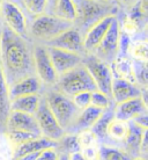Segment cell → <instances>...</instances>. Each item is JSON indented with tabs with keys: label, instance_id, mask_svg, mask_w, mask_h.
<instances>
[{
	"label": "cell",
	"instance_id": "obj_7",
	"mask_svg": "<svg viewBox=\"0 0 148 160\" xmlns=\"http://www.w3.org/2000/svg\"><path fill=\"white\" fill-rule=\"evenodd\" d=\"M0 23L16 35L28 38L29 20L14 0H2L0 7Z\"/></svg>",
	"mask_w": 148,
	"mask_h": 160
},
{
	"label": "cell",
	"instance_id": "obj_25",
	"mask_svg": "<svg viewBox=\"0 0 148 160\" xmlns=\"http://www.w3.org/2000/svg\"><path fill=\"white\" fill-rule=\"evenodd\" d=\"M128 132V122H124L120 120H113L110 122L107 130V144L110 145L111 143H117V144L122 145L123 142L125 140Z\"/></svg>",
	"mask_w": 148,
	"mask_h": 160
},
{
	"label": "cell",
	"instance_id": "obj_40",
	"mask_svg": "<svg viewBox=\"0 0 148 160\" xmlns=\"http://www.w3.org/2000/svg\"><path fill=\"white\" fill-rule=\"evenodd\" d=\"M139 0H116V4L119 8V12H127Z\"/></svg>",
	"mask_w": 148,
	"mask_h": 160
},
{
	"label": "cell",
	"instance_id": "obj_3",
	"mask_svg": "<svg viewBox=\"0 0 148 160\" xmlns=\"http://www.w3.org/2000/svg\"><path fill=\"white\" fill-rule=\"evenodd\" d=\"M72 26L73 23L71 22L61 20L49 13H44L29 20L27 36L32 43L45 45Z\"/></svg>",
	"mask_w": 148,
	"mask_h": 160
},
{
	"label": "cell",
	"instance_id": "obj_11",
	"mask_svg": "<svg viewBox=\"0 0 148 160\" xmlns=\"http://www.w3.org/2000/svg\"><path fill=\"white\" fill-rule=\"evenodd\" d=\"M46 49H48L50 59H51L52 65L56 70L58 77L63 76L66 72L82 64V59H84L82 55L66 51L63 49L53 48V47H46Z\"/></svg>",
	"mask_w": 148,
	"mask_h": 160
},
{
	"label": "cell",
	"instance_id": "obj_9",
	"mask_svg": "<svg viewBox=\"0 0 148 160\" xmlns=\"http://www.w3.org/2000/svg\"><path fill=\"white\" fill-rule=\"evenodd\" d=\"M35 117H36L37 124L40 128L41 136L57 142L65 135V130L59 125L58 121L56 120L55 115L50 110L42 94H41V100L37 110L35 112Z\"/></svg>",
	"mask_w": 148,
	"mask_h": 160
},
{
	"label": "cell",
	"instance_id": "obj_19",
	"mask_svg": "<svg viewBox=\"0 0 148 160\" xmlns=\"http://www.w3.org/2000/svg\"><path fill=\"white\" fill-rule=\"evenodd\" d=\"M56 140H52L46 138V137L40 136L35 138V139L29 140V142L24 143V144H21L19 146H16V148H14V150H13V159L21 158V157L29 154V153L41 152V151H43L45 148H56Z\"/></svg>",
	"mask_w": 148,
	"mask_h": 160
},
{
	"label": "cell",
	"instance_id": "obj_23",
	"mask_svg": "<svg viewBox=\"0 0 148 160\" xmlns=\"http://www.w3.org/2000/svg\"><path fill=\"white\" fill-rule=\"evenodd\" d=\"M110 66L113 78L125 79L136 84L134 73H133V60L128 56H117V58L112 62Z\"/></svg>",
	"mask_w": 148,
	"mask_h": 160
},
{
	"label": "cell",
	"instance_id": "obj_34",
	"mask_svg": "<svg viewBox=\"0 0 148 160\" xmlns=\"http://www.w3.org/2000/svg\"><path fill=\"white\" fill-rule=\"evenodd\" d=\"M111 104H113L111 98L107 94L100 92L98 89H95L90 93V106H94L96 108H100L102 110L108 109Z\"/></svg>",
	"mask_w": 148,
	"mask_h": 160
},
{
	"label": "cell",
	"instance_id": "obj_26",
	"mask_svg": "<svg viewBox=\"0 0 148 160\" xmlns=\"http://www.w3.org/2000/svg\"><path fill=\"white\" fill-rule=\"evenodd\" d=\"M113 106H115V103L111 104L108 109L103 110V112L101 114V116L98 117V120L95 122V124L90 129L96 135L98 142H102V144H107V130H108L110 122L115 118Z\"/></svg>",
	"mask_w": 148,
	"mask_h": 160
},
{
	"label": "cell",
	"instance_id": "obj_16",
	"mask_svg": "<svg viewBox=\"0 0 148 160\" xmlns=\"http://www.w3.org/2000/svg\"><path fill=\"white\" fill-rule=\"evenodd\" d=\"M102 112H103L102 109L96 108L94 106H88L87 108L79 110L71 125L65 130V133L78 135L81 131L90 130L93 125L95 124V122L98 120V117L101 116Z\"/></svg>",
	"mask_w": 148,
	"mask_h": 160
},
{
	"label": "cell",
	"instance_id": "obj_45",
	"mask_svg": "<svg viewBox=\"0 0 148 160\" xmlns=\"http://www.w3.org/2000/svg\"><path fill=\"white\" fill-rule=\"evenodd\" d=\"M1 2H2V0H0V7H1Z\"/></svg>",
	"mask_w": 148,
	"mask_h": 160
},
{
	"label": "cell",
	"instance_id": "obj_5",
	"mask_svg": "<svg viewBox=\"0 0 148 160\" xmlns=\"http://www.w3.org/2000/svg\"><path fill=\"white\" fill-rule=\"evenodd\" d=\"M41 94L45 99L49 108L55 115L59 125L66 130L73 122L76 114L79 112L73 103L72 99L57 91L55 87L44 88Z\"/></svg>",
	"mask_w": 148,
	"mask_h": 160
},
{
	"label": "cell",
	"instance_id": "obj_33",
	"mask_svg": "<svg viewBox=\"0 0 148 160\" xmlns=\"http://www.w3.org/2000/svg\"><path fill=\"white\" fill-rule=\"evenodd\" d=\"M76 137H78V143H79L80 150L100 146V142L97 139L96 135L92 130H84V131L79 132Z\"/></svg>",
	"mask_w": 148,
	"mask_h": 160
},
{
	"label": "cell",
	"instance_id": "obj_8",
	"mask_svg": "<svg viewBox=\"0 0 148 160\" xmlns=\"http://www.w3.org/2000/svg\"><path fill=\"white\" fill-rule=\"evenodd\" d=\"M32 59H34V71L35 76L40 79L44 88H51L56 85L58 74L52 65L49 56L48 49L44 44L34 43L32 45Z\"/></svg>",
	"mask_w": 148,
	"mask_h": 160
},
{
	"label": "cell",
	"instance_id": "obj_24",
	"mask_svg": "<svg viewBox=\"0 0 148 160\" xmlns=\"http://www.w3.org/2000/svg\"><path fill=\"white\" fill-rule=\"evenodd\" d=\"M41 100V94L19 96L11 100V112H20L26 114L35 115L38 103Z\"/></svg>",
	"mask_w": 148,
	"mask_h": 160
},
{
	"label": "cell",
	"instance_id": "obj_35",
	"mask_svg": "<svg viewBox=\"0 0 148 160\" xmlns=\"http://www.w3.org/2000/svg\"><path fill=\"white\" fill-rule=\"evenodd\" d=\"M14 148L5 133H0V160H12Z\"/></svg>",
	"mask_w": 148,
	"mask_h": 160
},
{
	"label": "cell",
	"instance_id": "obj_15",
	"mask_svg": "<svg viewBox=\"0 0 148 160\" xmlns=\"http://www.w3.org/2000/svg\"><path fill=\"white\" fill-rule=\"evenodd\" d=\"M147 89H141L139 86L134 82H131L128 80L120 79V78H113L111 84V98L112 102L120 103L130 99L139 98L142 95V92Z\"/></svg>",
	"mask_w": 148,
	"mask_h": 160
},
{
	"label": "cell",
	"instance_id": "obj_39",
	"mask_svg": "<svg viewBox=\"0 0 148 160\" xmlns=\"http://www.w3.org/2000/svg\"><path fill=\"white\" fill-rule=\"evenodd\" d=\"M147 153H148V131H146L142 133V137H141V142H140V146H139V157L141 158H147Z\"/></svg>",
	"mask_w": 148,
	"mask_h": 160
},
{
	"label": "cell",
	"instance_id": "obj_20",
	"mask_svg": "<svg viewBox=\"0 0 148 160\" xmlns=\"http://www.w3.org/2000/svg\"><path fill=\"white\" fill-rule=\"evenodd\" d=\"M147 129H144L136 125L134 122L130 121L128 122V132L127 136L125 138V140L123 142V148H122L127 156H130L131 158H136L139 157V146H140L141 137L142 133L146 131Z\"/></svg>",
	"mask_w": 148,
	"mask_h": 160
},
{
	"label": "cell",
	"instance_id": "obj_41",
	"mask_svg": "<svg viewBox=\"0 0 148 160\" xmlns=\"http://www.w3.org/2000/svg\"><path fill=\"white\" fill-rule=\"evenodd\" d=\"M132 122H134L136 125H139V127H141V128L147 129L148 128V115H147V112L139 115V116L136 117L134 120H132Z\"/></svg>",
	"mask_w": 148,
	"mask_h": 160
},
{
	"label": "cell",
	"instance_id": "obj_43",
	"mask_svg": "<svg viewBox=\"0 0 148 160\" xmlns=\"http://www.w3.org/2000/svg\"><path fill=\"white\" fill-rule=\"evenodd\" d=\"M57 160H69L68 159V154H64V153H59L58 159Z\"/></svg>",
	"mask_w": 148,
	"mask_h": 160
},
{
	"label": "cell",
	"instance_id": "obj_21",
	"mask_svg": "<svg viewBox=\"0 0 148 160\" xmlns=\"http://www.w3.org/2000/svg\"><path fill=\"white\" fill-rule=\"evenodd\" d=\"M46 13L71 23H74L76 18V9L73 0H53Z\"/></svg>",
	"mask_w": 148,
	"mask_h": 160
},
{
	"label": "cell",
	"instance_id": "obj_27",
	"mask_svg": "<svg viewBox=\"0 0 148 160\" xmlns=\"http://www.w3.org/2000/svg\"><path fill=\"white\" fill-rule=\"evenodd\" d=\"M14 1L22 8L28 20L48 12V0H14Z\"/></svg>",
	"mask_w": 148,
	"mask_h": 160
},
{
	"label": "cell",
	"instance_id": "obj_18",
	"mask_svg": "<svg viewBox=\"0 0 148 160\" xmlns=\"http://www.w3.org/2000/svg\"><path fill=\"white\" fill-rule=\"evenodd\" d=\"M9 98L11 100L19 96L31 95V94H41L43 91V85L35 74L26 77L23 79L17 80L16 82L8 86Z\"/></svg>",
	"mask_w": 148,
	"mask_h": 160
},
{
	"label": "cell",
	"instance_id": "obj_12",
	"mask_svg": "<svg viewBox=\"0 0 148 160\" xmlns=\"http://www.w3.org/2000/svg\"><path fill=\"white\" fill-rule=\"evenodd\" d=\"M46 47H53V48L63 49L66 51H71L79 55H84V34L72 26L71 28L66 29L60 35L55 37L49 43L45 44Z\"/></svg>",
	"mask_w": 148,
	"mask_h": 160
},
{
	"label": "cell",
	"instance_id": "obj_31",
	"mask_svg": "<svg viewBox=\"0 0 148 160\" xmlns=\"http://www.w3.org/2000/svg\"><path fill=\"white\" fill-rule=\"evenodd\" d=\"M5 135H6L7 139L9 140V143L12 144L13 148H16L19 145L27 143L29 140L40 137L38 135H35V133L27 131H21V130H7L5 132Z\"/></svg>",
	"mask_w": 148,
	"mask_h": 160
},
{
	"label": "cell",
	"instance_id": "obj_22",
	"mask_svg": "<svg viewBox=\"0 0 148 160\" xmlns=\"http://www.w3.org/2000/svg\"><path fill=\"white\" fill-rule=\"evenodd\" d=\"M11 112V98L9 89L0 68V133L6 132L8 115Z\"/></svg>",
	"mask_w": 148,
	"mask_h": 160
},
{
	"label": "cell",
	"instance_id": "obj_42",
	"mask_svg": "<svg viewBox=\"0 0 148 160\" xmlns=\"http://www.w3.org/2000/svg\"><path fill=\"white\" fill-rule=\"evenodd\" d=\"M68 159L69 160H87L82 156V153L80 151H78V152H73L71 154H68Z\"/></svg>",
	"mask_w": 148,
	"mask_h": 160
},
{
	"label": "cell",
	"instance_id": "obj_30",
	"mask_svg": "<svg viewBox=\"0 0 148 160\" xmlns=\"http://www.w3.org/2000/svg\"><path fill=\"white\" fill-rule=\"evenodd\" d=\"M132 158L127 156L126 153L116 146L110 145H100L98 151V160H131Z\"/></svg>",
	"mask_w": 148,
	"mask_h": 160
},
{
	"label": "cell",
	"instance_id": "obj_1",
	"mask_svg": "<svg viewBox=\"0 0 148 160\" xmlns=\"http://www.w3.org/2000/svg\"><path fill=\"white\" fill-rule=\"evenodd\" d=\"M31 41L21 37L0 23V68L8 86L35 74Z\"/></svg>",
	"mask_w": 148,
	"mask_h": 160
},
{
	"label": "cell",
	"instance_id": "obj_36",
	"mask_svg": "<svg viewBox=\"0 0 148 160\" xmlns=\"http://www.w3.org/2000/svg\"><path fill=\"white\" fill-rule=\"evenodd\" d=\"M90 93L92 92H81L71 98L78 110H82L90 106Z\"/></svg>",
	"mask_w": 148,
	"mask_h": 160
},
{
	"label": "cell",
	"instance_id": "obj_28",
	"mask_svg": "<svg viewBox=\"0 0 148 160\" xmlns=\"http://www.w3.org/2000/svg\"><path fill=\"white\" fill-rule=\"evenodd\" d=\"M128 57L134 62L147 63L148 60V43L146 36L136 37L131 41L128 48Z\"/></svg>",
	"mask_w": 148,
	"mask_h": 160
},
{
	"label": "cell",
	"instance_id": "obj_13",
	"mask_svg": "<svg viewBox=\"0 0 148 160\" xmlns=\"http://www.w3.org/2000/svg\"><path fill=\"white\" fill-rule=\"evenodd\" d=\"M117 15H108L101 19L89 27L84 34V55L86 53H93L94 50L97 48L102 38L104 37L105 32H108L109 27L111 26L112 21L115 20Z\"/></svg>",
	"mask_w": 148,
	"mask_h": 160
},
{
	"label": "cell",
	"instance_id": "obj_32",
	"mask_svg": "<svg viewBox=\"0 0 148 160\" xmlns=\"http://www.w3.org/2000/svg\"><path fill=\"white\" fill-rule=\"evenodd\" d=\"M133 73L136 84L141 89H147L148 84V72H147V63H140L133 60Z\"/></svg>",
	"mask_w": 148,
	"mask_h": 160
},
{
	"label": "cell",
	"instance_id": "obj_6",
	"mask_svg": "<svg viewBox=\"0 0 148 160\" xmlns=\"http://www.w3.org/2000/svg\"><path fill=\"white\" fill-rule=\"evenodd\" d=\"M82 64L92 77L96 89L110 96L111 94V84L113 80V74L110 64L97 58L93 53L84 55Z\"/></svg>",
	"mask_w": 148,
	"mask_h": 160
},
{
	"label": "cell",
	"instance_id": "obj_38",
	"mask_svg": "<svg viewBox=\"0 0 148 160\" xmlns=\"http://www.w3.org/2000/svg\"><path fill=\"white\" fill-rule=\"evenodd\" d=\"M98 151H100V146L80 150V152L82 153V156L87 160H98Z\"/></svg>",
	"mask_w": 148,
	"mask_h": 160
},
{
	"label": "cell",
	"instance_id": "obj_37",
	"mask_svg": "<svg viewBox=\"0 0 148 160\" xmlns=\"http://www.w3.org/2000/svg\"><path fill=\"white\" fill-rule=\"evenodd\" d=\"M58 156H59V153L57 152L56 148H50L41 151L37 156L36 160H57Z\"/></svg>",
	"mask_w": 148,
	"mask_h": 160
},
{
	"label": "cell",
	"instance_id": "obj_44",
	"mask_svg": "<svg viewBox=\"0 0 148 160\" xmlns=\"http://www.w3.org/2000/svg\"><path fill=\"white\" fill-rule=\"evenodd\" d=\"M104 2H116V0H102Z\"/></svg>",
	"mask_w": 148,
	"mask_h": 160
},
{
	"label": "cell",
	"instance_id": "obj_4",
	"mask_svg": "<svg viewBox=\"0 0 148 160\" xmlns=\"http://www.w3.org/2000/svg\"><path fill=\"white\" fill-rule=\"evenodd\" d=\"M53 87L68 98H72L78 93L93 92L96 89L92 77L84 64L58 77V80Z\"/></svg>",
	"mask_w": 148,
	"mask_h": 160
},
{
	"label": "cell",
	"instance_id": "obj_10",
	"mask_svg": "<svg viewBox=\"0 0 148 160\" xmlns=\"http://www.w3.org/2000/svg\"><path fill=\"white\" fill-rule=\"evenodd\" d=\"M119 36L120 28L119 22L117 16L112 21L111 26L109 27L108 32H105L104 37L97 45V48L94 50L93 55H95L97 58L103 60L105 63L111 65V63L116 59L119 51Z\"/></svg>",
	"mask_w": 148,
	"mask_h": 160
},
{
	"label": "cell",
	"instance_id": "obj_29",
	"mask_svg": "<svg viewBox=\"0 0 148 160\" xmlns=\"http://www.w3.org/2000/svg\"><path fill=\"white\" fill-rule=\"evenodd\" d=\"M56 150L58 153H64V154H71L73 152L80 151L76 135L65 133L60 139L57 140Z\"/></svg>",
	"mask_w": 148,
	"mask_h": 160
},
{
	"label": "cell",
	"instance_id": "obj_14",
	"mask_svg": "<svg viewBox=\"0 0 148 160\" xmlns=\"http://www.w3.org/2000/svg\"><path fill=\"white\" fill-rule=\"evenodd\" d=\"M147 101L142 98V95L139 98L126 100L120 103H116L113 106L115 118L124 121V122H130V121L134 120L141 114L147 112Z\"/></svg>",
	"mask_w": 148,
	"mask_h": 160
},
{
	"label": "cell",
	"instance_id": "obj_17",
	"mask_svg": "<svg viewBox=\"0 0 148 160\" xmlns=\"http://www.w3.org/2000/svg\"><path fill=\"white\" fill-rule=\"evenodd\" d=\"M7 130H21V131L31 132V133L41 136V131L40 128H38V124H37L35 115L26 114V112H9L7 120V125H6V131Z\"/></svg>",
	"mask_w": 148,
	"mask_h": 160
},
{
	"label": "cell",
	"instance_id": "obj_2",
	"mask_svg": "<svg viewBox=\"0 0 148 160\" xmlns=\"http://www.w3.org/2000/svg\"><path fill=\"white\" fill-rule=\"evenodd\" d=\"M76 18L73 26L82 34L93 24L108 15H118L119 8L116 2H104L102 0H73Z\"/></svg>",
	"mask_w": 148,
	"mask_h": 160
}]
</instances>
